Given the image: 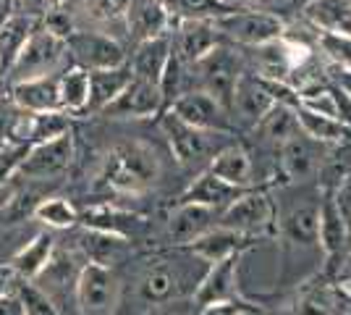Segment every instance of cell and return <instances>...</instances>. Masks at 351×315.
Here are the masks:
<instances>
[{
	"mask_svg": "<svg viewBox=\"0 0 351 315\" xmlns=\"http://www.w3.org/2000/svg\"><path fill=\"white\" fill-rule=\"evenodd\" d=\"M205 270V260L194 257L184 247H165L145 257L136 270L134 294L149 315H173V307L194 300Z\"/></svg>",
	"mask_w": 351,
	"mask_h": 315,
	"instance_id": "cell-1",
	"label": "cell"
},
{
	"mask_svg": "<svg viewBox=\"0 0 351 315\" xmlns=\"http://www.w3.org/2000/svg\"><path fill=\"white\" fill-rule=\"evenodd\" d=\"M276 240L280 242L283 270L280 279L286 281L291 266L299 255H312L322 263L320 242H317V218H320V197L317 184H276Z\"/></svg>",
	"mask_w": 351,
	"mask_h": 315,
	"instance_id": "cell-2",
	"label": "cell"
},
{
	"mask_svg": "<svg viewBox=\"0 0 351 315\" xmlns=\"http://www.w3.org/2000/svg\"><path fill=\"white\" fill-rule=\"evenodd\" d=\"M162 179V158L142 139H123L105 152L97 187L113 195L142 197L152 192Z\"/></svg>",
	"mask_w": 351,
	"mask_h": 315,
	"instance_id": "cell-3",
	"label": "cell"
},
{
	"mask_svg": "<svg viewBox=\"0 0 351 315\" xmlns=\"http://www.w3.org/2000/svg\"><path fill=\"white\" fill-rule=\"evenodd\" d=\"M73 66L69 58V47L66 40L47 32L43 24H37V30L29 34V40L19 50L16 60L11 63L8 74H5V87L19 84V82H29V79H45V76H58Z\"/></svg>",
	"mask_w": 351,
	"mask_h": 315,
	"instance_id": "cell-4",
	"label": "cell"
},
{
	"mask_svg": "<svg viewBox=\"0 0 351 315\" xmlns=\"http://www.w3.org/2000/svg\"><path fill=\"white\" fill-rule=\"evenodd\" d=\"M244 71H247V58L239 50H234V45L223 43L213 53H207L202 60H197L194 66H186V90L207 92L228 110L236 82Z\"/></svg>",
	"mask_w": 351,
	"mask_h": 315,
	"instance_id": "cell-5",
	"label": "cell"
},
{
	"mask_svg": "<svg viewBox=\"0 0 351 315\" xmlns=\"http://www.w3.org/2000/svg\"><path fill=\"white\" fill-rule=\"evenodd\" d=\"M280 315H351V289L320 268L293 284Z\"/></svg>",
	"mask_w": 351,
	"mask_h": 315,
	"instance_id": "cell-6",
	"label": "cell"
},
{
	"mask_svg": "<svg viewBox=\"0 0 351 315\" xmlns=\"http://www.w3.org/2000/svg\"><path fill=\"white\" fill-rule=\"evenodd\" d=\"M218 226L231 229L236 234L254 242H265L276 237V200L270 187H254L239 195L218 213Z\"/></svg>",
	"mask_w": 351,
	"mask_h": 315,
	"instance_id": "cell-7",
	"label": "cell"
},
{
	"mask_svg": "<svg viewBox=\"0 0 351 315\" xmlns=\"http://www.w3.org/2000/svg\"><path fill=\"white\" fill-rule=\"evenodd\" d=\"M228 45L257 47L286 32V19L265 8H231L228 14L210 19Z\"/></svg>",
	"mask_w": 351,
	"mask_h": 315,
	"instance_id": "cell-8",
	"label": "cell"
},
{
	"mask_svg": "<svg viewBox=\"0 0 351 315\" xmlns=\"http://www.w3.org/2000/svg\"><path fill=\"white\" fill-rule=\"evenodd\" d=\"M123 300V281L116 268L82 266L73 286V307L79 315H116Z\"/></svg>",
	"mask_w": 351,
	"mask_h": 315,
	"instance_id": "cell-9",
	"label": "cell"
},
{
	"mask_svg": "<svg viewBox=\"0 0 351 315\" xmlns=\"http://www.w3.org/2000/svg\"><path fill=\"white\" fill-rule=\"evenodd\" d=\"M160 129L162 135H165V139H168V148H171L173 161L178 165H184V168H194V165H199L202 161L210 163V158L223 145H228L226 137H231V135H218V132H205V129L189 126V124L176 119L173 113H168V110L160 113Z\"/></svg>",
	"mask_w": 351,
	"mask_h": 315,
	"instance_id": "cell-10",
	"label": "cell"
},
{
	"mask_svg": "<svg viewBox=\"0 0 351 315\" xmlns=\"http://www.w3.org/2000/svg\"><path fill=\"white\" fill-rule=\"evenodd\" d=\"M73 132L47 139L40 145H32L21 163L16 165L14 179L29 181V184H45V181L60 179L73 163Z\"/></svg>",
	"mask_w": 351,
	"mask_h": 315,
	"instance_id": "cell-11",
	"label": "cell"
},
{
	"mask_svg": "<svg viewBox=\"0 0 351 315\" xmlns=\"http://www.w3.org/2000/svg\"><path fill=\"white\" fill-rule=\"evenodd\" d=\"M66 47H69V58L73 66L87 69V71L116 69V66H123L129 58V50L121 40L92 30H73L66 37Z\"/></svg>",
	"mask_w": 351,
	"mask_h": 315,
	"instance_id": "cell-12",
	"label": "cell"
},
{
	"mask_svg": "<svg viewBox=\"0 0 351 315\" xmlns=\"http://www.w3.org/2000/svg\"><path fill=\"white\" fill-rule=\"evenodd\" d=\"M322 150L325 145L309 139L302 132L286 139L276 152V176H280L276 184H315Z\"/></svg>",
	"mask_w": 351,
	"mask_h": 315,
	"instance_id": "cell-13",
	"label": "cell"
},
{
	"mask_svg": "<svg viewBox=\"0 0 351 315\" xmlns=\"http://www.w3.org/2000/svg\"><path fill=\"white\" fill-rule=\"evenodd\" d=\"M165 110L173 113L176 119H181L184 124L205 129V132H218V135H234L236 132L231 113L213 95H207L202 90H186L184 95H178Z\"/></svg>",
	"mask_w": 351,
	"mask_h": 315,
	"instance_id": "cell-14",
	"label": "cell"
},
{
	"mask_svg": "<svg viewBox=\"0 0 351 315\" xmlns=\"http://www.w3.org/2000/svg\"><path fill=\"white\" fill-rule=\"evenodd\" d=\"M126 5L129 0H71L63 8L69 11L76 30L103 32L126 45V27H123Z\"/></svg>",
	"mask_w": 351,
	"mask_h": 315,
	"instance_id": "cell-15",
	"label": "cell"
},
{
	"mask_svg": "<svg viewBox=\"0 0 351 315\" xmlns=\"http://www.w3.org/2000/svg\"><path fill=\"white\" fill-rule=\"evenodd\" d=\"M247 253L223 257L218 263H210L202 276V281L194 292V310L205 305H218V302H241V286H239V268Z\"/></svg>",
	"mask_w": 351,
	"mask_h": 315,
	"instance_id": "cell-16",
	"label": "cell"
},
{
	"mask_svg": "<svg viewBox=\"0 0 351 315\" xmlns=\"http://www.w3.org/2000/svg\"><path fill=\"white\" fill-rule=\"evenodd\" d=\"M162 110H165V100H162L160 84H152V82L132 76L126 90L121 92L100 116L113 121H139L160 116Z\"/></svg>",
	"mask_w": 351,
	"mask_h": 315,
	"instance_id": "cell-17",
	"label": "cell"
},
{
	"mask_svg": "<svg viewBox=\"0 0 351 315\" xmlns=\"http://www.w3.org/2000/svg\"><path fill=\"white\" fill-rule=\"evenodd\" d=\"M223 43L226 40L218 34L210 19H184L176 21L171 30V53L184 66H194Z\"/></svg>",
	"mask_w": 351,
	"mask_h": 315,
	"instance_id": "cell-18",
	"label": "cell"
},
{
	"mask_svg": "<svg viewBox=\"0 0 351 315\" xmlns=\"http://www.w3.org/2000/svg\"><path fill=\"white\" fill-rule=\"evenodd\" d=\"M273 105H276V100L267 92L263 79L257 74H252V71H244V74L239 76V82H236L231 108H228L231 121H234V129L249 132Z\"/></svg>",
	"mask_w": 351,
	"mask_h": 315,
	"instance_id": "cell-19",
	"label": "cell"
},
{
	"mask_svg": "<svg viewBox=\"0 0 351 315\" xmlns=\"http://www.w3.org/2000/svg\"><path fill=\"white\" fill-rule=\"evenodd\" d=\"M76 255L82 257L87 266H100V268H116L121 263H129L134 255V244L116 234H105L95 229H84L76 234Z\"/></svg>",
	"mask_w": 351,
	"mask_h": 315,
	"instance_id": "cell-20",
	"label": "cell"
},
{
	"mask_svg": "<svg viewBox=\"0 0 351 315\" xmlns=\"http://www.w3.org/2000/svg\"><path fill=\"white\" fill-rule=\"evenodd\" d=\"M317 242H320L322 263L333 266L351 250V229L341 215L330 192L320 197V218H317Z\"/></svg>",
	"mask_w": 351,
	"mask_h": 315,
	"instance_id": "cell-21",
	"label": "cell"
},
{
	"mask_svg": "<svg viewBox=\"0 0 351 315\" xmlns=\"http://www.w3.org/2000/svg\"><path fill=\"white\" fill-rule=\"evenodd\" d=\"M207 171L215 174L218 179H223L226 184H231L236 189H254V187H265L257 179V168H254V158L249 152L247 145L241 142H228L223 145L207 163Z\"/></svg>",
	"mask_w": 351,
	"mask_h": 315,
	"instance_id": "cell-22",
	"label": "cell"
},
{
	"mask_svg": "<svg viewBox=\"0 0 351 315\" xmlns=\"http://www.w3.org/2000/svg\"><path fill=\"white\" fill-rule=\"evenodd\" d=\"M123 27H126V40L134 47L139 43H145V40L171 34L173 19L168 16L160 0H129L126 16H123Z\"/></svg>",
	"mask_w": 351,
	"mask_h": 315,
	"instance_id": "cell-23",
	"label": "cell"
},
{
	"mask_svg": "<svg viewBox=\"0 0 351 315\" xmlns=\"http://www.w3.org/2000/svg\"><path fill=\"white\" fill-rule=\"evenodd\" d=\"M213 226H218V213L202 205H178L176 202L173 213L168 215L162 240L168 247H186L197 237H202Z\"/></svg>",
	"mask_w": 351,
	"mask_h": 315,
	"instance_id": "cell-24",
	"label": "cell"
},
{
	"mask_svg": "<svg viewBox=\"0 0 351 315\" xmlns=\"http://www.w3.org/2000/svg\"><path fill=\"white\" fill-rule=\"evenodd\" d=\"M79 226L105 231V234H116V237L134 242L147 229V221L142 215L118 208L113 202H100V205H92V208L79 213Z\"/></svg>",
	"mask_w": 351,
	"mask_h": 315,
	"instance_id": "cell-25",
	"label": "cell"
},
{
	"mask_svg": "<svg viewBox=\"0 0 351 315\" xmlns=\"http://www.w3.org/2000/svg\"><path fill=\"white\" fill-rule=\"evenodd\" d=\"M239 195H244V189H236L231 184H226L210 171H199L194 179L186 184V189L178 195V205H202L220 213L223 208H228Z\"/></svg>",
	"mask_w": 351,
	"mask_h": 315,
	"instance_id": "cell-26",
	"label": "cell"
},
{
	"mask_svg": "<svg viewBox=\"0 0 351 315\" xmlns=\"http://www.w3.org/2000/svg\"><path fill=\"white\" fill-rule=\"evenodd\" d=\"M260 242L254 240H247V237H241V234H236L231 229H223V226H213L210 231H205L202 237H197V240L186 244L184 250L191 253L194 257H199V260H205L207 266L210 263H218L223 257H231V255H239V253H249V250H254Z\"/></svg>",
	"mask_w": 351,
	"mask_h": 315,
	"instance_id": "cell-27",
	"label": "cell"
},
{
	"mask_svg": "<svg viewBox=\"0 0 351 315\" xmlns=\"http://www.w3.org/2000/svg\"><path fill=\"white\" fill-rule=\"evenodd\" d=\"M168 60H171V34H162V37L145 40V43L134 45L126 63L132 69L134 79H145V82H152V84H160Z\"/></svg>",
	"mask_w": 351,
	"mask_h": 315,
	"instance_id": "cell-28",
	"label": "cell"
},
{
	"mask_svg": "<svg viewBox=\"0 0 351 315\" xmlns=\"http://www.w3.org/2000/svg\"><path fill=\"white\" fill-rule=\"evenodd\" d=\"M249 132L254 135V139H257L263 148H270L273 152H278V148L286 139H291L293 135L302 132V129H299V121H296V108L276 103Z\"/></svg>",
	"mask_w": 351,
	"mask_h": 315,
	"instance_id": "cell-29",
	"label": "cell"
},
{
	"mask_svg": "<svg viewBox=\"0 0 351 315\" xmlns=\"http://www.w3.org/2000/svg\"><path fill=\"white\" fill-rule=\"evenodd\" d=\"M8 95L14 103L29 113H50V110H63L58 95V76H45V79H29L8 87Z\"/></svg>",
	"mask_w": 351,
	"mask_h": 315,
	"instance_id": "cell-30",
	"label": "cell"
},
{
	"mask_svg": "<svg viewBox=\"0 0 351 315\" xmlns=\"http://www.w3.org/2000/svg\"><path fill=\"white\" fill-rule=\"evenodd\" d=\"M56 247H58V237L47 229L43 234H37L32 242H27L14 257H11V268L14 273L19 276V281H34L45 268H47V263H50V257L56 253Z\"/></svg>",
	"mask_w": 351,
	"mask_h": 315,
	"instance_id": "cell-31",
	"label": "cell"
},
{
	"mask_svg": "<svg viewBox=\"0 0 351 315\" xmlns=\"http://www.w3.org/2000/svg\"><path fill=\"white\" fill-rule=\"evenodd\" d=\"M132 82V69L129 63L116 66V69H100L89 71V100L84 113H103L108 105L116 100L126 84Z\"/></svg>",
	"mask_w": 351,
	"mask_h": 315,
	"instance_id": "cell-32",
	"label": "cell"
},
{
	"mask_svg": "<svg viewBox=\"0 0 351 315\" xmlns=\"http://www.w3.org/2000/svg\"><path fill=\"white\" fill-rule=\"evenodd\" d=\"M304 19L312 30L351 37V0H309L304 3Z\"/></svg>",
	"mask_w": 351,
	"mask_h": 315,
	"instance_id": "cell-33",
	"label": "cell"
},
{
	"mask_svg": "<svg viewBox=\"0 0 351 315\" xmlns=\"http://www.w3.org/2000/svg\"><path fill=\"white\" fill-rule=\"evenodd\" d=\"M351 176V139L336 142V145H325L322 161L317 168V189L320 192H333L341 181Z\"/></svg>",
	"mask_w": 351,
	"mask_h": 315,
	"instance_id": "cell-34",
	"label": "cell"
},
{
	"mask_svg": "<svg viewBox=\"0 0 351 315\" xmlns=\"http://www.w3.org/2000/svg\"><path fill=\"white\" fill-rule=\"evenodd\" d=\"M58 95L60 108L71 116H82L87 110L89 100V71L79 66H69L58 74Z\"/></svg>",
	"mask_w": 351,
	"mask_h": 315,
	"instance_id": "cell-35",
	"label": "cell"
},
{
	"mask_svg": "<svg viewBox=\"0 0 351 315\" xmlns=\"http://www.w3.org/2000/svg\"><path fill=\"white\" fill-rule=\"evenodd\" d=\"M37 24H40V21H32L27 16L11 14V19L0 27V69H3V79H5L11 63H14L16 56H19V50L29 40L32 32L37 30Z\"/></svg>",
	"mask_w": 351,
	"mask_h": 315,
	"instance_id": "cell-36",
	"label": "cell"
},
{
	"mask_svg": "<svg viewBox=\"0 0 351 315\" xmlns=\"http://www.w3.org/2000/svg\"><path fill=\"white\" fill-rule=\"evenodd\" d=\"M296 121H299L302 135H307L309 139H315L320 145H336V142L351 139V126L336 119L320 116V113L304 110V108H296Z\"/></svg>",
	"mask_w": 351,
	"mask_h": 315,
	"instance_id": "cell-37",
	"label": "cell"
},
{
	"mask_svg": "<svg viewBox=\"0 0 351 315\" xmlns=\"http://www.w3.org/2000/svg\"><path fill=\"white\" fill-rule=\"evenodd\" d=\"M32 215L50 231H66V229L71 231L79 226V210L66 197H45L32 208Z\"/></svg>",
	"mask_w": 351,
	"mask_h": 315,
	"instance_id": "cell-38",
	"label": "cell"
},
{
	"mask_svg": "<svg viewBox=\"0 0 351 315\" xmlns=\"http://www.w3.org/2000/svg\"><path fill=\"white\" fill-rule=\"evenodd\" d=\"M160 3L165 5L168 16L173 19V24L184 21V19H215L234 8L226 0H160Z\"/></svg>",
	"mask_w": 351,
	"mask_h": 315,
	"instance_id": "cell-39",
	"label": "cell"
},
{
	"mask_svg": "<svg viewBox=\"0 0 351 315\" xmlns=\"http://www.w3.org/2000/svg\"><path fill=\"white\" fill-rule=\"evenodd\" d=\"M315 50L330 69H351V37L315 30Z\"/></svg>",
	"mask_w": 351,
	"mask_h": 315,
	"instance_id": "cell-40",
	"label": "cell"
},
{
	"mask_svg": "<svg viewBox=\"0 0 351 315\" xmlns=\"http://www.w3.org/2000/svg\"><path fill=\"white\" fill-rule=\"evenodd\" d=\"M16 297L21 302L24 315H63L56 302L45 294L43 289L32 281H19L16 284Z\"/></svg>",
	"mask_w": 351,
	"mask_h": 315,
	"instance_id": "cell-41",
	"label": "cell"
},
{
	"mask_svg": "<svg viewBox=\"0 0 351 315\" xmlns=\"http://www.w3.org/2000/svg\"><path fill=\"white\" fill-rule=\"evenodd\" d=\"M21 108L14 103V97L8 92H0V152L8 148H19L14 145V126L19 121Z\"/></svg>",
	"mask_w": 351,
	"mask_h": 315,
	"instance_id": "cell-42",
	"label": "cell"
},
{
	"mask_svg": "<svg viewBox=\"0 0 351 315\" xmlns=\"http://www.w3.org/2000/svg\"><path fill=\"white\" fill-rule=\"evenodd\" d=\"M50 8L53 0H11V11L16 16H27L32 21H43Z\"/></svg>",
	"mask_w": 351,
	"mask_h": 315,
	"instance_id": "cell-43",
	"label": "cell"
},
{
	"mask_svg": "<svg viewBox=\"0 0 351 315\" xmlns=\"http://www.w3.org/2000/svg\"><path fill=\"white\" fill-rule=\"evenodd\" d=\"M247 307H252L249 300L241 302H218V305H205V307H197L194 315H241Z\"/></svg>",
	"mask_w": 351,
	"mask_h": 315,
	"instance_id": "cell-44",
	"label": "cell"
},
{
	"mask_svg": "<svg viewBox=\"0 0 351 315\" xmlns=\"http://www.w3.org/2000/svg\"><path fill=\"white\" fill-rule=\"evenodd\" d=\"M330 195H333L338 210H341V215L346 218V224H349V229H351V176H346V179L341 181Z\"/></svg>",
	"mask_w": 351,
	"mask_h": 315,
	"instance_id": "cell-45",
	"label": "cell"
},
{
	"mask_svg": "<svg viewBox=\"0 0 351 315\" xmlns=\"http://www.w3.org/2000/svg\"><path fill=\"white\" fill-rule=\"evenodd\" d=\"M322 270H325V273H330L336 281H341L343 286H349L351 289V250L341 257L338 263H333V266H322Z\"/></svg>",
	"mask_w": 351,
	"mask_h": 315,
	"instance_id": "cell-46",
	"label": "cell"
},
{
	"mask_svg": "<svg viewBox=\"0 0 351 315\" xmlns=\"http://www.w3.org/2000/svg\"><path fill=\"white\" fill-rule=\"evenodd\" d=\"M19 284V276L14 273V268L8 266V263H3L0 266V297H5V294H11Z\"/></svg>",
	"mask_w": 351,
	"mask_h": 315,
	"instance_id": "cell-47",
	"label": "cell"
},
{
	"mask_svg": "<svg viewBox=\"0 0 351 315\" xmlns=\"http://www.w3.org/2000/svg\"><path fill=\"white\" fill-rule=\"evenodd\" d=\"M328 76H330L333 84H338L351 97V69H330L328 66Z\"/></svg>",
	"mask_w": 351,
	"mask_h": 315,
	"instance_id": "cell-48",
	"label": "cell"
},
{
	"mask_svg": "<svg viewBox=\"0 0 351 315\" xmlns=\"http://www.w3.org/2000/svg\"><path fill=\"white\" fill-rule=\"evenodd\" d=\"M0 315H24L21 302H19V297H16V289L11 292V294L0 297Z\"/></svg>",
	"mask_w": 351,
	"mask_h": 315,
	"instance_id": "cell-49",
	"label": "cell"
},
{
	"mask_svg": "<svg viewBox=\"0 0 351 315\" xmlns=\"http://www.w3.org/2000/svg\"><path fill=\"white\" fill-rule=\"evenodd\" d=\"M234 8H267L273 0H228Z\"/></svg>",
	"mask_w": 351,
	"mask_h": 315,
	"instance_id": "cell-50",
	"label": "cell"
},
{
	"mask_svg": "<svg viewBox=\"0 0 351 315\" xmlns=\"http://www.w3.org/2000/svg\"><path fill=\"white\" fill-rule=\"evenodd\" d=\"M11 14H14V11H11V0H0V27L11 19Z\"/></svg>",
	"mask_w": 351,
	"mask_h": 315,
	"instance_id": "cell-51",
	"label": "cell"
},
{
	"mask_svg": "<svg viewBox=\"0 0 351 315\" xmlns=\"http://www.w3.org/2000/svg\"><path fill=\"white\" fill-rule=\"evenodd\" d=\"M241 315H263V310H260L257 305H252V307H247V310H244Z\"/></svg>",
	"mask_w": 351,
	"mask_h": 315,
	"instance_id": "cell-52",
	"label": "cell"
},
{
	"mask_svg": "<svg viewBox=\"0 0 351 315\" xmlns=\"http://www.w3.org/2000/svg\"><path fill=\"white\" fill-rule=\"evenodd\" d=\"M71 0H53V8H63V5H69Z\"/></svg>",
	"mask_w": 351,
	"mask_h": 315,
	"instance_id": "cell-53",
	"label": "cell"
},
{
	"mask_svg": "<svg viewBox=\"0 0 351 315\" xmlns=\"http://www.w3.org/2000/svg\"><path fill=\"white\" fill-rule=\"evenodd\" d=\"M0 82H3V69H0Z\"/></svg>",
	"mask_w": 351,
	"mask_h": 315,
	"instance_id": "cell-54",
	"label": "cell"
},
{
	"mask_svg": "<svg viewBox=\"0 0 351 315\" xmlns=\"http://www.w3.org/2000/svg\"><path fill=\"white\" fill-rule=\"evenodd\" d=\"M302 3H309V0H302Z\"/></svg>",
	"mask_w": 351,
	"mask_h": 315,
	"instance_id": "cell-55",
	"label": "cell"
}]
</instances>
